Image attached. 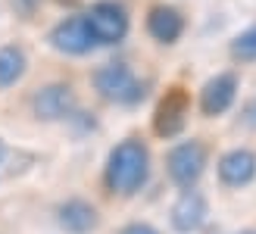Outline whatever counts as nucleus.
<instances>
[{
	"mask_svg": "<svg viewBox=\"0 0 256 234\" xmlns=\"http://www.w3.org/2000/svg\"><path fill=\"white\" fill-rule=\"evenodd\" d=\"M203 168H206V147L200 144V140H184V144L172 147L169 153V175L178 188H194L197 178L203 175Z\"/></svg>",
	"mask_w": 256,
	"mask_h": 234,
	"instance_id": "4",
	"label": "nucleus"
},
{
	"mask_svg": "<svg viewBox=\"0 0 256 234\" xmlns=\"http://www.w3.org/2000/svg\"><path fill=\"white\" fill-rule=\"evenodd\" d=\"M203 222H206V200H203V194L184 190L182 197H178V203L172 206V225L182 234H190Z\"/></svg>",
	"mask_w": 256,
	"mask_h": 234,
	"instance_id": "9",
	"label": "nucleus"
},
{
	"mask_svg": "<svg viewBox=\"0 0 256 234\" xmlns=\"http://www.w3.org/2000/svg\"><path fill=\"white\" fill-rule=\"evenodd\" d=\"M219 178L232 188H244L256 178V156L250 150H232L219 160Z\"/></svg>",
	"mask_w": 256,
	"mask_h": 234,
	"instance_id": "10",
	"label": "nucleus"
},
{
	"mask_svg": "<svg viewBox=\"0 0 256 234\" xmlns=\"http://www.w3.org/2000/svg\"><path fill=\"white\" fill-rule=\"evenodd\" d=\"M25 66H28V56H25L22 47H16V44L0 47V90L16 84L25 75Z\"/></svg>",
	"mask_w": 256,
	"mask_h": 234,
	"instance_id": "13",
	"label": "nucleus"
},
{
	"mask_svg": "<svg viewBox=\"0 0 256 234\" xmlns=\"http://www.w3.org/2000/svg\"><path fill=\"white\" fill-rule=\"evenodd\" d=\"M150 175V153L140 140L128 138L122 144L112 147L110 160H106V184L110 190L122 194V197H132L134 190L144 188V181Z\"/></svg>",
	"mask_w": 256,
	"mask_h": 234,
	"instance_id": "1",
	"label": "nucleus"
},
{
	"mask_svg": "<svg viewBox=\"0 0 256 234\" xmlns=\"http://www.w3.org/2000/svg\"><path fill=\"white\" fill-rule=\"evenodd\" d=\"M240 234H256V231H240Z\"/></svg>",
	"mask_w": 256,
	"mask_h": 234,
	"instance_id": "18",
	"label": "nucleus"
},
{
	"mask_svg": "<svg viewBox=\"0 0 256 234\" xmlns=\"http://www.w3.org/2000/svg\"><path fill=\"white\" fill-rule=\"evenodd\" d=\"M232 56L240 60V62L256 60V25H250L247 32H240L234 41H232Z\"/></svg>",
	"mask_w": 256,
	"mask_h": 234,
	"instance_id": "14",
	"label": "nucleus"
},
{
	"mask_svg": "<svg viewBox=\"0 0 256 234\" xmlns=\"http://www.w3.org/2000/svg\"><path fill=\"white\" fill-rule=\"evenodd\" d=\"M12 6H16L22 16H32L34 12V6H38V0H12Z\"/></svg>",
	"mask_w": 256,
	"mask_h": 234,
	"instance_id": "16",
	"label": "nucleus"
},
{
	"mask_svg": "<svg viewBox=\"0 0 256 234\" xmlns=\"http://www.w3.org/2000/svg\"><path fill=\"white\" fill-rule=\"evenodd\" d=\"M88 32H91L94 44H119L128 34V12L116 0H100L84 12Z\"/></svg>",
	"mask_w": 256,
	"mask_h": 234,
	"instance_id": "2",
	"label": "nucleus"
},
{
	"mask_svg": "<svg viewBox=\"0 0 256 234\" xmlns=\"http://www.w3.org/2000/svg\"><path fill=\"white\" fill-rule=\"evenodd\" d=\"M32 110L38 119L44 122H60V119H69L72 110H75V90L62 82H54V84H44L34 90L32 97Z\"/></svg>",
	"mask_w": 256,
	"mask_h": 234,
	"instance_id": "5",
	"label": "nucleus"
},
{
	"mask_svg": "<svg viewBox=\"0 0 256 234\" xmlns=\"http://www.w3.org/2000/svg\"><path fill=\"white\" fill-rule=\"evenodd\" d=\"M0 162H4V140H0Z\"/></svg>",
	"mask_w": 256,
	"mask_h": 234,
	"instance_id": "17",
	"label": "nucleus"
},
{
	"mask_svg": "<svg viewBox=\"0 0 256 234\" xmlns=\"http://www.w3.org/2000/svg\"><path fill=\"white\" fill-rule=\"evenodd\" d=\"M94 88L100 90L104 100H112V103H138L144 97V88H140V82L125 62H106V66H100L94 75Z\"/></svg>",
	"mask_w": 256,
	"mask_h": 234,
	"instance_id": "3",
	"label": "nucleus"
},
{
	"mask_svg": "<svg viewBox=\"0 0 256 234\" xmlns=\"http://www.w3.org/2000/svg\"><path fill=\"white\" fill-rule=\"evenodd\" d=\"M50 44H54L60 54H69V56H84L88 50L94 47V38L88 32V22L84 16H69L54 25L50 32Z\"/></svg>",
	"mask_w": 256,
	"mask_h": 234,
	"instance_id": "6",
	"label": "nucleus"
},
{
	"mask_svg": "<svg viewBox=\"0 0 256 234\" xmlns=\"http://www.w3.org/2000/svg\"><path fill=\"white\" fill-rule=\"evenodd\" d=\"M238 97V78L232 72H219L216 78H210L200 90V110L206 116H222Z\"/></svg>",
	"mask_w": 256,
	"mask_h": 234,
	"instance_id": "8",
	"label": "nucleus"
},
{
	"mask_svg": "<svg viewBox=\"0 0 256 234\" xmlns=\"http://www.w3.org/2000/svg\"><path fill=\"white\" fill-rule=\"evenodd\" d=\"M147 32L160 44H175L184 32V19L175 6H153L150 16H147Z\"/></svg>",
	"mask_w": 256,
	"mask_h": 234,
	"instance_id": "11",
	"label": "nucleus"
},
{
	"mask_svg": "<svg viewBox=\"0 0 256 234\" xmlns=\"http://www.w3.org/2000/svg\"><path fill=\"white\" fill-rule=\"evenodd\" d=\"M60 225L69 234H88L97 228V210L84 200H69L60 206Z\"/></svg>",
	"mask_w": 256,
	"mask_h": 234,
	"instance_id": "12",
	"label": "nucleus"
},
{
	"mask_svg": "<svg viewBox=\"0 0 256 234\" xmlns=\"http://www.w3.org/2000/svg\"><path fill=\"white\" fill-rule=\"evenodd\" d=\"M184 122H188V94H184L182 88H172L169 94L160 100L153 128H156V134L172 138V134H178L184 128Z\"/></svg>",
	"mask_w": 256,
	"mask_h": 234,
	"instance_id": "7",
	"label": "nucleus"
},
{
	"mask_svg": "<svg viewBox=\"0 0 256 234\" xmlns=\"http://www.w3.org/2000/svg\"><path fill=\"white\" fill-rule=\"evenodd\" d=\"M122 234H160L153 225H144V222H134V225H125Z\"/></svg>",
	"mask_w": 256,
	"mask_h": 234,
	"instance_id": "15",
	"label": "nucleus"
}]
</instances>
